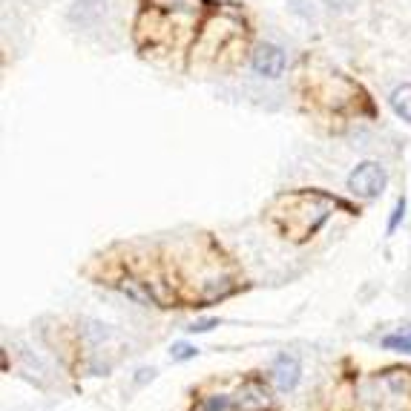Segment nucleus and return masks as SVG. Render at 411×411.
Instances as JSON below:
<instances>
[{
  "instance_id": "1",
  "label": "nucleus",
  "mask_w": 411,
  "mask_h": 411,
  "mask_svg": "<svg viewBox=\"0 0 411 411\" xmlns=\"http://www.w3.org/2000/svg\"><path fill=\"white\" fill-rule=\"evenodd\" d=\"M386 184H389L386 167H382V164H377V161L357 164V167L351 170V176H348V190H351L354 196H360V199H377V196H382Z\"/></svg>"
},
{
  "instance_id": "2",
  "label": "nucleus",
  "mask_w": 411,
  "mask_h": 411,
  "mask_svg": "<svg viewBox=\"0 0 411 411\" xmlns=\"http://www.w3.org/2000/svg\"><path fill=\"white\" fill-rule=\"evenodd\" d=\"M253 72L262 75V78H279L285 72V52L273 43H262L256 52H253Z\"/></svg>"
},
{
  "instance_id": "3",
  "label": "nucleus",
  "mask_w": 411,
  "mask_h": 411,
  "mask_svg": "<svg viewBox=\"0 0 411 411\" xmlns=\"http://www.w3.org/2000/svg\"><path fill=\"white\" fill-rule=\"evenodd\" d=\"M267 403H270L267 386H265V382H259V379L242 382L239 391L233 394V405H236V411H262Z\"/></svg>"
},
{
  "instance_id": "4",
  "label": "nucleus",
  "mask_w": 411,
  "mask_h": 411,
  "mask_svg": "<svg viewBox=\"0 0 411 411\" xmlns=\"http://www.w3.org/2000/svg\"><path fill=\"white\" fill-rule=\"evenodd\" d=\"M273 379H277V386L282 391H293L299 386V379H302V365L293 354H279L277 363H273Z\"/></svg>"
},
{
  "instance_id": "5",
  "label": "nucleus",
  "mask_w": 411,
  "mask_h": 411,
  "mask_svg": "<svg viewBox=\"0 0 411 411\" xmlns=\"http://www.w3.org/2000/svg\"><path fill=\"white\" fill-rule=\"evenodd\" d=\"M118 291L121 293H127L132 302H139V305H155V299H153V293L144 288V282H139V279H132V277H124L121 282H118Z\"/></svg>"
},
{
  "instance_id": "6",
  "label": "nucleus",
  "mask_w": 411,
  "mask_h": 411,
  "mask_svg": "<svg viewBox=\"0 0 411 411\" xmlns=\"http://www.w3.org/2000/svg\"><path fill=\"white\" fill-rule=\"evenodd\" d=\"M391 109L403 121L411 124V84H403V87H397L391 92Z\"/></svg>"
},
{
  "instance_id": "7",
  "label": "nucleus",
  "mask_w": 411,
  "mask_h": 411,
  "mask_svg": "<svg viewBox=\"0 0 411 411\" xmlns=\"http://www.w3.org/2000/svg\"><path fill=\"white\" fill-rule=\"evenodd\" d=\"M382 345H386L389 351H400V354H411V325H405V334H391L382 340Z\"/></svg>"
},
{
  "instance_id": "8",
  "label": "nucleus",
  "mask_w": 411,
  "mask_h": 411,
  "mask_svg": "<svg viewBox=\"0 0 411 411\" xmlns=\"http://www.w3.org/2000/svg\"><path fill=\"white\" fill-rule=\"evenodd\" d=\"M199 354V348L196 345H187V342H176L173 348H170V357L176 360V363H184V360H193Z\"/></svg>"
},
{
  "instance_id": "9",
  "label": "nucleus",
  "mask_w": 411,
  "mask_h": 411,
  "mask_svg": "<svg viewBox=\"0 0 411 411\" xmlns=\"http://www.w3.org/2000/svg\"><path fill=\"white\" fill-rule=\"evenodd\" d=\"M403 216H405V199H397V204H394V210H391V218H389V228H386L389 236L397 230V225L403 222Z\"/></svg>"
},
{
  "instance_id": "10",
  "label": "nucleus",
  "mask_w": 411,
  "mask_h": 411,
  "mask_svg": "<svg viewBox=\"0 0 411 411\" xmlns=\"http://www.w3.org/2000/svg\"><path fill=\"white\" fill-rule=\"evenodd\" d=\"M216 325H218L216 319H202V322H193V325H190L187 331H190V334H207L210 328H216Z\"/></svg>"
},
{
  "instance_id": "11",
  "label": "nucleus",
  "mask_w": 411,
  "mask_h": 411,
  "mask_svg": "<svg viewBox=\"0 0 411 411\" xmlns=\"http://www.w3.org/2000/svg\"><path fill=\"white\" fill-rule=\"evenodd\" d=\"M228 397H210L207 403H204V411H225L228 408Z\"/></svg>"
}]
</instances>
